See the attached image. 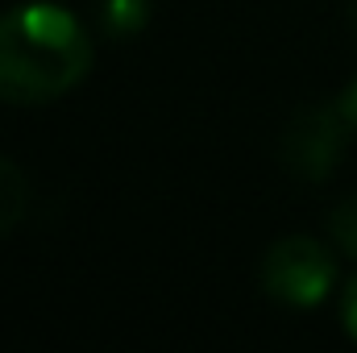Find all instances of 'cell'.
I'll list each match as a JSON object with an SVG mask.
<instances>
[{"label":"cell","instance_id":"1","mask_svg":"<svg viewBox=\"0 0 357 353\" xmlns=\"http://www.w3.org/2000/svg\"><path fill=\"white\" fill-rule=\"evenodd\" d=\"M91 38L71 8L29 0L0 13V100L50 104L84 84Z\"/></svg>","mask_w":357,"mask_h":353},{"label":"cell","instance_id":"2","mask_svg":"<svg viewBox=\"0 0 357 353\" xmlns=\"http://www.w3.org/2000/svg\"><path fill=\"white\" fill-rule=\"evenodd\" d=\"M337 283V258L312 237H282L262 258V287L287 308H316Z\"/></svg>","mask_w":357,"mask_h":353},{"label":"cell","instance_id":"3","mask_svg":"<svg viewBox=\"0 0 357 353\" xmlns=\"http://www.w3.org/2000/svg\"><path fill=\"white\" fill-rule=\"evenodd\" d=\"M349 121L341 108H307L282 133V163L299 179H328L345 158Z\"/></svg>","mask_w":357,"mask_h":353},{"label":"cell","instance_id":"4","mask_svg":"<svg viewBox=\"0 0 357 353\" xmlns=\"http://www.w3.org/2000/svg\"><path fill=\"white\" fill-rule=\"evenodd\" d=\"M29 212V179L17 163L0 158V233H13Z\"/></svg>","mask_w":357,"mask_h":353},{"label":"cell","instance_id":"5","mask_svg":"<svg viewBox=\"0 0 357 353\" xmlns=\"http://www.w3.org/2000/svg\"><path fill=\"white\" fill-rule=\"evenodd\" d=\"M100 21L112 38H133L150 21V0H100Z\"/></svg>","mask_w":357,"mask_h":353},{"label":"cell","instance_id":"6","mask_svg":"<svg viewBox=\"0 0 357 353\" xmlns=\"http://www.w3.org/2000/svg\"><path fill=\"white\" fill-rule=\"evenodd\" d=\"M328 233H333V246H337L345 258H354L357 262V195H345V200L333 208V216H328Z\"/></svg>","mask_w":357,"mask_h":353},{"label":"cell","instance_id":"7","mask_svg":"<svg viewBox=\"0 0 357 353\" xmlns=\"http://www.w3.org/2000/svg\"><path fill=\"white\" fill-rule=\"evenodd\" d=\"M341 320H345V329H349V337L357 341V274L349 278V287H345V303H341Z\"/></svg>","mask_w":357,"mask_h":353},{"label":"cell","instance_id":"8","mask_svg":"<svg viewBox=\"0 0 357 353\" xmlns=\"http://www.w3.org/2000/svg\"><path fill=\"white\" fill-rule=\"evenodd\" d=\"M341 112H345V121H349V129L357 133V80L349 84V91L341 96Z\"/></svg>","mask_w":357,"mask_h":353},{"label":"cell","instance_id":"9","mask_svg":"<svg viewBox=\"0 0 357 353\" xmlns=\"http://www.w3.org/2000/svg\"><path fill=\"white\" fill-rule=\"evenodd\" d=\"M349 17H354V29H357V0L349 4Z\"/></svg>","mask_w":357,"mask_h":353}]
</instances>
